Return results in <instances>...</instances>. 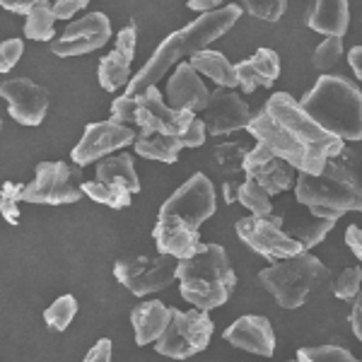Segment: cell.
Here are the masks:
<instances>
[{"label":"cell","instance_id":"obj_1","mask_svg":"<svg viewBox=\"0 0 362 362\" xmlns=\"http://www.w3.org/2000/svg\"><path fill=\"white\" fill-rule=\"evenodd\" d=\"M247 131L259 145H266L293 169H300V174H321L326 162L346 150V143L324 131L288 92L268 97Z\"/></svg>","mask_w":362,"mask_h":362},{"label":"cell","instance_id":"obj_2","mask_svg":"<svg viewBox=\"0 0 362 362\" xmlns=\"http://www.w3.org/2000/svg\"><path fill=\"white\" fill-rule=\"evenodd\" d=\"M242 17V5H225V8L215 10V13L201 15L191 25L184 29H177L155 49V54L150 56V61H145V66L133 75L131 85L126 87V95H143L145 90L157 85V80L165 78L169 68L179 66L181 58H194L196 54L206 51V46L215 39H220L223 34L230 32L232 27Z\"/></svg>","mask_w":362,"mask_h":362},{"label":"cell","instance_id":"obj_3","mask_svg":"<svg viewBox=\"0 0 362 362\" xmlns=\"http://www.w3.org/2000/svg\"><path fill=\"white\" fill-rule=\"evenodd\" d=\"M295 198L300 206H307L309 215L336 223L350 210L362 213V177H358L355 167L334 157L326 162L321 174L297 177Z\"/></svg>","mask_w":362,"mask_h":362},{"label":"cell","instance_id":"obj_4","mask_svg":"<svg viewBox=\"0 0 362 362\" xmlns=\"http://www.w3.org/2000/svg\"><path fill=\"white\" fill-rule=\"evenodd\" d=\"M300 104L324 131L343 143L362 140V90L346 75H321Z\"/></svg>","mask_w":362,"mask_h":362},{"label":"cell","instance_id":"obj_5","mask_svg":"<svg viewBox=\"0 0 362 362\" xmlns=\"http://www.w3.org/2000/svg\"><path fill=\"white\" fill-rule=\"evenodd\" d=\"M179 290L186 302L201 312L223 307L237 285L227 251L220 244H203L201 251L189 261H179Z\"/></svg>","mask_w":362,"mask_h":362},{"label":"cell","instance_id":"obj_6","mask_svg":"<svg viewBox=\"0 0 362 362\" xmlns=\"http://www.w3.org/2000/svg\"><path fill=\"white\" fill-rule=\"evenodd\" d=\"M329 278L326 268L317 256L300 254L295 259H285L271 264L259 273L261 285L273 295L283 309H297L309 300V295Z\"/></svg>","mask_w":362,"mask_h":362},{"label":"cell","instance_id":"obj_7","mask_svg":"<svg viewBox=\"0 0 362 362\" xmlns=\"http://www.w3.org/2000/svg\"><path fill=\"white\" fill-rule=\"evenodd\" d=\"M83 167L68 162H39L32 184H25L22 201L42 206H68L83 198Z\"/></svg>","mask_w":362,"mask_h":362},{"label":"cell","instance_id":"obj_8","mask_svg":"<svg viewBox=\"0 0 362 362\" xmlns=\"http://www.w3.org/2000/svg\"><path fill=\"white\" fill-rule=\"evenodd\" d=\"M114 276L133 295L145 297L169 288L179 276V261L167 254L124 256L114 264Z\"/></svg>","mask_w":362,"mask_h":362},{"label":"cell","instance_id":"obj_9","mask_svg":"<svg viewBox=\"0 0 362 362\" xmlns=\"http://www.w3.org/2000/svg\"><path fill=\"white\" fill-rule=\"evenodd\" d=\"M213 331L215 324L208 317V312H201V309L181 312V309L172 307V324L165 331V336L155 343V350L172 360L194 358L208 348Z\"/></svg>","mask_w":362,"mask_h":362},{"label":"cell","instance_id":"obj_10","mask_svg":"<svg viewBox=\"0 0 362 362\" xmlns=\"http://www.w3.org/2000/svg\"><path fill=\"white\" fill-rule=\"evenodd\" d=\"M285 218L283 215H271V218H256V215H249V218H242L237 227V237L242 239L244 244L256 251L259 256L273 261H285V259H295L300 254H307L302 249L300 242H295L288 232L283 230Z\"/></svg>","mask_w":362,"mask_h":362},{"label":"cell","instance_id":"obj_11","mask_svg":"<svg viewBox=\"0 0 362 362\" xmlns=\"http://www.w3.org/2000/svg\"><path fill=\"white\" fill-rule=\"evenodd\" d=\"M215 208H218V196H215L213 181L198 172L162 203L160 218L179 220L191 230H198L208 218H213Z\"/></svg>","mask_w":362,"mask_h":362},{"label":"cell","instance_id":"obj_12","mask_svg":"<svg viewBox=\"0 0 362 362\" xmlns=\"http://www.w3.org/2000/svg\"><path fill=\"white\" fill-rule=\"evenodd\" d=\"M138 133L131 126H121L116 121H97V124H87L85 133L80 138V143L73 148V165L85 167L92 162H102L104 157L116 155L119 150H124L126 145H136Z\"/></svg>","mask_w":362,"mask_h":362},{"label":"cell","instance_id":"obj_13","mask_svg":"<svg viewBox=\"0 0 362 362\" xmlns=\"http://www.w3.org/2000/svg\"><path fill=\"white\" fill-rule=\"evenodd\" d=\"M196 114L191 112H179L172 109L162 97L160 87H150L143 95H138V128L140 133H148V136H174L181 138L189 126L194 124Z\"/></svg>","mask_w":362,"mask_h":362},{"label":"cell","instance_id":"obj_14","mask_svg":"<svg viewBox=\"0 0 362 362\" xmlns=\"http://www.w3.org/2000/svg\"><path fill=\"white\" fill-rule=\"evenodd\" d=\"M109 39H112L109 17L104 13H87L80 20L70 22L61 37L51 42V54L61 58L92 54V51L102 49Z\"/></svg>","mask_w":362,"mask_h":362},{"label":"cell","instance_id":"obj_15","mask_svg":"<svg viewBox=\"0 0 362 362\" xmlns=\"http://www.w3.org/2000/svg\"><path fill=\"white\" fill-rule=\"evenodd\" d=\"M0 95L8 102V114L20 126H39L49 112V90L29 78L3 80Z\"/></svg>","mask_w":362,"mask_h":362},{"label":"cell","instance_id":"obj_16","mask_svg":"<svg viewBox=\"0 0 362 362\" xmlns=\"http://www.w3.org/2000/svg\"><path fill=\"white\" fill-rule=\"evenodd\" d=\"M254 114H251L249 104L237 95L235 90H218L210 92L208 107L203 112V121L210 136H230L235 131H247Z\"/></svg>","mask_w":362,"mask_h":362},{"label":"cell","instance_id":"obj_17","mask_svg":"<svg viewBox=\"0 0 362 362\" xmlns=\"http://www.w3.org/2000/svg\"><path fill=\"white\" fill-rule=\"evenodd\" d=\"M136 42H138V29L136 22L128 25L116 34V44L107 56L99 61V85L107 92H116L119 87L131 85V61L136 56Z\"/></svg>","mask_w":362,"mask_h":362},{"label":"cell","instance_id":"obj_18","mask_svg":"<svg viewBox=\"0 0 362 362\" xmlns=\"http://www.w3.org/2000/svg\"><path fill=\"white\" fill-rule=\"evenodd\" d=\"M244 174L249 179L259 181L268 191V196L283 194L295 184V169L285 160H280L278 155H273L266 145L259 143L249 150L247 162H244Z\"/></svg>","mask_w":362,"mask_h":362},{"label":"cell","instance_id":"obj_19","mask_svg":"<svg viewBox=\"0 0 362 362\" xmlns=\"http://www.w3.org/2000/svg\"><path fill=\"white\" fill-rule=\"evenodd\" d=\"M210 90L191 63H179L167 80V104L179 112H206Z\"/></svg>","mask_w":362,"mask_h":362},{"label":"cell","instance_id":"obj_20","mask_svg":"<svg viewBox=\"0 0 362 362\" xmlns=\"http://www.w3.org/2000/svg\"><path fill=\"white\" fill-rule=\"evenodd\" d=\"M223 336L230 346L261 355V358H273V353H276V334H273L271 321L259 317V314L237 319L232 326H227Z\"/></svg>","mask_w":362,"mask_h":362},{"label":"cell","instance_id":"obj_21","mask_svg":"<svg viewBox=\"0 0 362 362\" xmlns=\"http://www.w3.org/2000/svg\"><path fill=\"white\" fill-rule=\"evenodd\" d=\"M153 237H155L157 251L167 256H174L177 261L194 259L203 247L198 230H191L189 225L179 223V220H172V218H157Z\"/></svg>","mask_w":362,"mask_h":362},{"label":"cell","instance_id":"obj_22","mask_svg":"<svg viewBox=\"0 0 362 362\" xmlns=\"http://www.w3.org/2000/svg\"><path fill=\"white\" fill-rule=\"evenodd\" d=\"M131 324L136 329L138 346L157 343L172 324V307H167L160 300H150L131 309Z\"/></svg>","mask_w":362,"mask_h":362},{"label":"cell","instance_id":"obj_23","mask_svg":"<svg viewBox=\"0 0 362 362\" xmlns=\"http://www.w3.org/2000/svg\"><path fill=\"white\" fill-rule=\"evenodd\" d=\"M237 75L244 95H251L259 87H273L280 75V58L273 49H259L247 61L237 63Z\"/></svg>","mask_w":362,"mask_h":362},{"label":"cell","instance_id":"obj_24","mask_svg":"<svg viewBox=\"0 0 362 362\" xmlns=\"http://www.w3.org/2000/svg\"><path fill=\"white\" fill-rule=\"evenodd\" d=\"M350 8L346 0H319L307 10V25L326 39H343L348 32Z\"/></svg>","mask_w":362,"mask_h":362},{"label":"cell","instance_id":"obj_25","mask_svg":"<svg viewBox=\"0 0 362 362\" xmlns=\"http://www.w3.org/2000/svg\"><path fill=\"white\" fill-rule=\"evenodd\" d=\"M247 155H249V148L244 143H220L213 148V165L225 177V201L227 203L237 201L239 186H242V181H237V177L244 172Z\"/></svg>","mask_w":362,"mask_h":362},{"label":"cell","instance_id":"obj_26","mask_svg":"<svg viewBox=\"0 0 362 362\" xmlns=\"http://www.w3.org/2000/svg\"><path fill=\"white\" fill-rule=\"evenodd\" d=\"M97 181L121 186V189L131 191V194H138L140 191L136 165H133V157L128 153H116V155L104 157L102 162H97Z\"/></svg>","mask_w":362,"mask_h":362},{"label":"cell","instance_id":"obj_27","mask_svg":"<svg viewBox=\"0 0 362 362\" xmlns=\"http://www.w3.org/2000/svg\"><path fill=\"white\" fill-rule=\"evenodd\" d=\"M189 63L198 70V75H206V78L213 80L218 87H225V90H235V87H239L237 66L227 61L220 51L206 49V51H201V54H196Z\"/></svg>","mask_w":362,"mask_h":362},{"label":"cell","instance_id":"obj_28","mask_svg":"<svg viewBox=\"0 0 362 362\" xmlns=\"http://www.w3.org/2000/svg\"><path fill=\"white\" fill-rule=\"evenodd\" d=\"M136 153L145 160H155V162H167V165H174L179 160V153L184 150V143L181 138H174V136H148V133H138V140H136Z\"/></svg>","mask_w":362,"mask_h":362},{"label":"cell","instance_id":"obj_29","mask_svg":"<svg viewBox=\"0 0 362 362\" xmlns=\"http://www.w3.org/2000/svg\"><path fill=\"white\" fill-rule=\"evenodd\" d=\"M334 225H336L334 220H319V218H314V215H309L307 220H300V218L290 220L285 232H288L295 242H300L302 249L309 251L312 247H317L319 242H324L326 235L334 230Z\"/></svg>","mask_w":362,"mask_h":362},{"label":"cell","instance_id":"obj_30","mask_svg":"<svg viewBox=\"0 0 362 362\" xmlns=\"http://www.w3.org/2000/svg\"><path fill=\"white\" fill-rule=\"evenodd\" d=\"M237 201L242 203L251 215H256V218H271L273 215V203H271L268 191L259 184V181H254L249 177H244L242 186H239Z\"/></svg>","mask_w":362,"mask_h":362},{"label":"cell","instance_id":"obj_31","mask_svg":"<svg viewBox=\"0 0 362 362\" xmlns=\"http://www.w3.org/2000/svg\"><path fill=\"white\" fill-rule=\"evenodd\" d=\"M54 22H56L54 8H51L46 0H39L37 8L32 10V15H29L25 22L27 39H32V42H56Z\"/></svg>","mask_w":362,"mask_h":362},{"label":"cell","instance_id":"obj_32","mask_svg":"<svg viewBox=\"0 0 362 362\" xmlns=\"http://www.w3.org/2000/svg\"><path fill=\"white\" fill-rule=\"evenodd\" d=\"M83 194L87 198H92L95 203H102L107 208L121 210L131 206V191L121 189V186H112V184H104V181H85L83 184Z\"/></svg>","mask_w":362,"mask_h":362},{"label":"cell","instance_id":"obj_33","mask_svg":"<svg viewBox=\"0 0 362 362\" xmlns=\"http://www.w3.org/2000/svg\"><path fill=\"white\" fill-rule=\"evenodd\" d=\"M78 314V300L73 295H61L58 300L44 312V321L51 331H66L70 321Z\"/></svg>","mask_w":362,"mask_h":362},{"label":"cell","instance_id":"obj_34","mask_svg":"<svg viewBox=\"0 0 362 362\" xmlns=\"http://www.w3.org/2000/svg\"><path fill=\"white\" fill-rule=\"evenodd\" d=\"M300 362H360L348 353L346 348L338 346H319V348H300L297 350Z\"/></svg>","mask_w":362,"mask_h":362},{"label":"cell","instance_id":"obj_35","mask_svg":"<svg viewBox=\"0 0 362 362\" xmlns=\"http://www.w3.org/2000/svg\"><path fill=\"white\" fill-rule=\"evenodd\" d=\"M362 293V271L355 266L346 268L334 283V295L343 302H355Z\"/></svg>","mask_w":362,"mask_h":362},{"label":"cell","instance_id":"obj_36","mask_svg":"<svg viewBox=\"0 0 362 362\" xmlns=\"http://www.w3.org/2000/svg\"><path fill=\"white\" fill-rule=\"evenodd\" d=\"M242 10H247L256 20L278 22L288 10V3L285 0H247V3H242Z\"/></svg>","mask_w":362,"mask_h":362},{"label":"cell","instance_id":"obj_37","mask_svg":"<svg viewBox=\"0 0 362 362\" xmlns=\"http://www.w3.org/2000/svg\"><path fill=\"white\" fill-rule=\"evenodd\" d=\"M343 58V42L341 39H324L319 44V49L314 51V68L321 73H329L338 66V61Z\"/></svg>","mask_w":362,"mask_h":362},{"label":"cell","instance_id":"obj_38","mask_svg":"<svg viewBox=\"0 0 362 362\" xmlns=\"http://www.w3.org/2000/svg\"><path fill=\"white\" fill-rule=\"evenodd\" d=\"M22 191L25 184H13V181H5L3 184V194H0V210H3V218L10 225H20V210L17 203L22 201Z\"/></svg>","mask_w":362,"mask_h":362},{"label":"cell","instance_id":"obj_39","mask_svg":"<svg viewBox=\"0 0 362 362\" xmlns=\"http://www.w3.org/2000/svg\"><path fill=\"white\" fill-rule=\"evenodd\" d=\"M112 121L121 126H138V95H121L112 104Z\"/></svg>","mask_w":362,"mask_h":362},{"label":"cell","instance_id":"obj_40","mask_svg":"<svg viewBox=\"0 0 362 362\" xmlns=\"http://www.w3.org/2000/svg\"><path fill=\"white\" fill-rule=\"evenodd\" d=\"M25 54V42L22 39H8V42L0 44V70L3 73H10L17 61Z\"/></svg>","mask_w":362,"mask_h":362},{"label":"cell","instance_id":"obj_41","mask_svg":"<svg viewBox=\"0 0 362 362\" xmlns=\"http://www.w3.org/2000/svg\"><path fill=\"white\" fill-rule=\"evenodd\" d=\"M206 136H208L206 121L194 119V124L189 126V131L181 136V143H184V148H201V145L206 143Z\"/></svg>","mask_w":362,"mask_h":362},{"label":"cell","instance_id":"obj_42","mask_svg":"<svg viewBox=\"0 0 362 362\" xmlns=\"http://www.w3.org/2000/svg\"><path fill=\"white\" fill-rule=\"evenodd\" d=\"M51 8H54L56 20H70L73 15H78L80 10L87 8V0H56Z\"/></svg>","mask_w":362,"mask_h":362},{"label":"cell","instance_id":"obj_43","mask_svg":"<svg viewBox=\"0 0 362 362\" xmlns=\"http://www.w3.org/2000/svg\"><path fill=\"white\" fill-rule=\"evenodd\" d=\"M83 362H112V341H109V338L97 341L90 353L85 355Z\"/></svg>","mask_w":362,"mask_h":362},{"label":"cell","instance_id":"obj_44","mask_svg":"<svg viewBox=\"0 0 362 362\" xmlns=\"http://www.w3.org/2000/svg\"><path fill=\"white\" fill-rule=\"evenodd\" d=\"M37 3L39 0H3V10H10V13H15V15H25L29 17L32 15V10L37 8Z\"/></svg>","mask_w":362,"mask_h":362},{"label":"cell","instance_id":"obj_45","mask_svg":"<svg viewBox=\"0 0 362 362\" xmlns=\"http://www.w3.org/2000/svg\"><path fill=\"white\" fill-rule=\"evenodd\" d=\"M346 244L358 259H362V230L358 225H350L346 230Z\"/></svg>","mask_w":362,"mask_h":362},{"label":"cell","instance_id":"obj_46","mask_svg":"<svg viewBox=\"0 0 362 362\" xmlns=\"http://www.w3.org/2000/svg\"><path fill=\"white\" fill-rule=\"evenodd\" d=\"M350 326H353L355 338L362 341V293L358 295V300L353 302V309H350Z\"/></svg>","mask_w":362,"mask_h":362},{"label":"cell","instance_id":"obj_47","mask_svg":"<svg viewBox=\"0 0 362 362\" xmlns=\"http://www.w3.org/2000/svg\"><path fill=\"white\" fill-rule=\"evenodd\" d=\"M189 10H196V13H201V15H208V13H215V10H220V8H225L220 0H189Z\"/></svg>","mask_w":362,"mask_h":362},{"label":"cell","instance_id":"obj_48","mask_svg":"<svg viewBox=\"0 0 362 362\" xmlns=\"http://www.w3.org/2000/svg\"><path fill=\"white\" fill-rule=\"evenodd\" d=\"M348 63L353 73L358 75V80H362V46H355V49L348 51Z\"/></svg>","mask_w":362,"mask_h":362},{"label":"cell","instance_id":"obj_49","mask_svg":"<svg viewBox=\"0 0 362 362\" xmlns=\"http://www.w3.org/2000/svg\"><path fill=\"white\" fill-rule=\"evenodd\" d=\"M290 362H300V360H290Z\"/></svg>","mask_w":362,"mask_h":362}]
</instances>
